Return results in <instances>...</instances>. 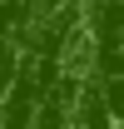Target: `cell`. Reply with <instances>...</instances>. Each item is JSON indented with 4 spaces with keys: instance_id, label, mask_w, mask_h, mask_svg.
<instances>
[{
    "instance_id": "obj_1",
    "label": "cell",
    "mask_w": 124,
    "mask_h": 129,
    "mask_svg": "<svg viewBox=\"0 0 124 129\" xmlns=\"http://www.w3.org/2000/svg\"><path fill=\"white\" fill-rule=\"evenodd\" d=\"M0 60H15V55H10V45H0Z\"/></svg>"
}]
</instances>
